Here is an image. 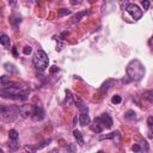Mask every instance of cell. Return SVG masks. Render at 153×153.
Returning <instances> with one entry per match:
<instances>
[{"instance_id": "37", "label": "cell", "mask_w": 153, "mask_h": 153, "mask_svg": "<svg viewBox=\"0 0 153 153\" xmlns=\"http://www.w3.org/2000/svg\"><path fill=\"white\" fill-rule=\"evenodd\" d=\"M148 136H149L151 139H153V129H152V130L149 131V135H148Z\"/></svg>"}, {"instance_id": "10", "label": "cell", "mask_w": 153, "mask_h": 153, "mask_svg": "<svg viewBox=\"0 0 153 153\" xmlns=\"http://www.w3.org/2000/svg\"><path fill=\"white\" fill-rule=\"evenodd\" d=\"M75 104H76V108L79 109V111H80V114H87V111H88V109H87V106L85 105V103L80 99V98H75Z\"/></svg>"}, {"instance_id": "13", "label": "cell", "mask_w": 153, "mask_h": 153, "mask_svg": "<svg viewBox=\"0 0 153 153\" xmlns=\"http://www.w3.org/2000/svg\"><path fill=\"white\" fill-rule=\"evenodd\" d=\"M73 135H74V137H75L76 142H78L80 146H82V145H84V137H82V134H81L79 130L74 129V130H73Z\"/></svg>"}, {"instance_id": "33", "label": "cell", "mask_w": 153, "mask_h": 153, "mask_svg": "<svg viewBox=\"0 0 153 153\" xmlns=\"http://www.w3.org/2000/svg\"><path fill=\"white\" fill-rule=\"evenodd\" d=\"M147 124H148L149 127H153V116H149V117L147 118Z\"/></svg>"}, {"instance_id": "8", "label": "cell", "mask_w": 153, "mask_h": 153, "mask_svg": "<svg viewBox=\"0 0 153 153\" xmlns=\"http://www.w3.org/2000/svg\"><path fill=\"white\" fill-rule=\"evenodd\" d=\"M32 118H33L35 121H41V120H43V118H44V110H43L41 106L36 105L35 109H33Z\"/></svg>"}, {"instance_id": "16", "label": "cell", "mask_w": 153, "mask_h": 153, "mask_svg": "<svg viewBox=\"0 0 153 153\" xmlns=\"http://www.w3.org/2000/svg\"><path fill=\"white\" fill-rule=\"evenodd\" d=\"M37 149H38L37 148V145L36 146H33V145H26V146H24L25 153H35Z\"/></svg>"}, {"instance_id": "21", "label": "cell", "mask_w": 153, "mask_h": 153, "mask_svg": "<svg viewBox=\"0 0 153 153\" xmlns=\"http://www.w3.org/2000/svg\"><path fill=\"white\" fill-rule=\"evenodd\" d=\"M18 131L16 130V129H11L10 131H8V136H10V140H17L18 139Z\"/></svg>"}, {"instance_id": "5", "label": "cell", "mask_w": 153, "mask_h": 153, "mask_svg": "<svg viewBox=\"0 0 153 153\" xmlns=\"http://www.w3.org/2000/svg\"><path fill=\"white\" fill-rule=\"evenodd\" d=\"M126 11L131 16V18L134 20H139L142 17V11L134 4H128L127 7H126Z\"/></svg>"}, {"instance_id": "2", "label": "cell", "mask_w": 153, "mask_h": 153, "mask_svg": "<svg viewBox=\"0 0 153 153\" xmlns=\"http://www.w3.org/2000/svg\"><path fill=\"white\" fill-rule=\"evenodd\" d=\"M145 74V68H143V65L139 61V60H133L128 63L127 66V75L129 76L130 80H134V81H139L142 79Z\"/></svg>"}, {"instance_id": "20", "label": "cell", "mask_w": 153, "mask_h": 153, "mask_svg": "<svg viewBox=\"0 0 153 153\" xmlns=\"http://www.w3.org/2000/svg\"><path fill=\"white\" fill-rule=\"evenodd\" d=\"M124 117H126L127 120H134V118H136V114H135L133 110H128V111L124 114Z\"/></svg>"}, {"instance_id": "22", "label": "cell", "mask_w": 153, "mask_h": 153, "mask_svg": "<svg viewBox=\"0 0 153 153\" xmlns=\"http://www.w3.org/2000/svg\"><path fill=\"white\" fill-rule=\"evenodd\" d=\"M143 97H145L146 99L153 102V90H151V91H146V92L143 93Z\"/></svg>"}, {"instance_id": "28", "label": "cell", "mask_w": 153, "mask_h": 153, "mask_svg": "<svg viewBox=\"0 0 153 153\" xmlns=\"http://www.w3.org/2000/svg\"><path fill=\"white\" fill-rule=\"evenodd\" d=\"M111 102H112L114 104H118V103H121V96H118V94H116L115 97H112V99H111Z\"/></svg>"}, {"instance_id": "24", "label": "cell", "mask_w": 153, "mask_h": 153, "mask_svg": "<svg viewBox=\"0 0 153 153\" xmlns=\"http://www.w3.org/2000/svg\"><path fill=\"white\" fill-rule=\"evenodd\" d=\"M87 13H88L87 11H82V12H78V13L75 14V17H74V19H75L76 22H79V20H80V19H81V18H82L84 16H86Z\"/></svg>"}, {"instance_id": "23", "label": "cell", "mask_w": 153, "mask_h": 153, "mask_svg": "<svg viewBox=\"0 0 153 153\" xmlns=\"http://www.w3.org/2000/svg\"><path fill=\"white\" fill-rule=\"evenodd\" d=\"M72 13V11L71 10H67V8H60L59 10V12H57V14L61 17V16H66V14H71Z\"/></svg>"}, {"instance_id": "38", "label": "cell", "mask_w": 153, "mask_h": 153, "mask_svg": "<svg viewBox=\"0 0 153 153\" xmlns=\"http://www.w3.org/2000/svg\"><path fill=\"white\" fill-rule=\"evenodd\" d=\"M98 153H104V152H103V151H99V152H98Z\"/></svg>"}, {"instance_id": "12", "label": "cell", "mask_w": 153, "mask_h": 153, "mask_svg": "<svg viewBox=\"0 0 153 153\" xmlns=\"http://www.w3.org/2000/svg\"><path fill=\"white\" fill-rule=\"evenodd\" d=\"M79 122L81 126H86V124H90L91 120H90V116L87 114H80V117H79Z\"/></svg>"}, {"instance_id": "1", "label": "cell", "mask_w": 153, "mask_h": 153, "mask_svg": "<svg viewBox=\"0 0 153 153\" xmlns=\"http://www.w3.org/2000/svg\"><path fill=\"white\" fill-rule=\"evenodd\" d=\"M0 94H1L2 98L25 100L27 98V96H29V91H27V88H25L23 85L18 84V82L8 81L6 85L1 86Z\"/></svg>"}, {"instance_id": "25", "label": "cell", "mask_w": 153, "mask_h": 153, "mask_svg": "<svg viewBox=\"0 0 153 153\" xmlns=\"http://www.w3.org/2000/svg\"><path fill=\"white\" fill-rule=\"evenodd\" d=\"M66 94H67V97H66V103H67V105H68V104L72 103V93H71L69 90H67V91H66Z\"/></svg>"}, {"instance_id": "19", "label": "cell", "mask_w": 153, "mask_h": 153, "mask_svg": "<svg viewBox=\"0 0 153 153\" xmlns=\"http://www.w3.org/2000/svg\"><path fill=\"white\" fill-rule=\"evenodd\" d=\"M20 22H22V18H20V16H18V14H13V16H12L11 23L13 24V26H17V25H18Z\"/></svg>"}, {"instance_id": "9", "label": "cell", "mask_w": 153, "mask_h": 153, "mask_svg": "<svg viewBox=\"0 0 153 153\" xmlns=\"http://www.w3.org/2000/svg\"><path fill=\"white\" fill-rule=\"evenodd\" d=\"M99 117H100V120H102L103 124L105 126V128L110 129V128L112 127V118L110 117V115H109V114H106V112H103V114H102Z\"/></svg>"}, {"instance_id": "32", "label": "cell", "mask_w": 153, "mask_h": 153, "mask_svg": "<svg viewBox=\"0 0 153 153\" xmlns=\"http://www.w3.org/2000/svg\"><path fill=\"white\" fill-rule=\"evenodd\" d=\"M7 81H10V80L6 78V75H2V76H1V86L6 85V82H7Z\"/></svg>"}, {"instance_id": "14", "label": "cell", "mask_w": 153, "mask_h": 153, "mask_svg": "<svg viewBox=\"0 0 153 153\" xmlns=\"http://www.w3.org/2000/svg\"><path fill=\"white\" fill-rule=\"evenodd\" d=\"M116 136H120V131H112V133H110V134L102 135V136H99V140H104V139H114V140H115Z\"/></svg>"}, {"instance_id": "7", "label": "cell", "mask_w": 153, "mask_h": 153, "mask_svg": "<svg viewBox=\"0 0 153 153\" xmlns=\"http://www.w3.org/2000/svg\"><path fill=\"white\" fill-rule=\"evenodd\" d=\"M91 130L92 131H94V133H97V134H99V133H102L103 131V129L105 128V126L103 124V122H102V120H100V117H97V118H94L93 120V122H92V124H91Z\"/></svg>"}, {"instance_id": "11", "label": "cell", "mask_w": 153, "mask_h": 153, "mask_svg": "<svg viewBox=\"0 0 153 153\" xmlns=\"http://www.w3.org/2000/svg\"><path fill=\"white\" fill-rule=\"evenodd\" d=\"M0 43H1V45H2L5 49H10L11 43H10V37H8L7 35L1 33V36H0Z\"/></svg>"}, {"instance_id": "36", "label": "cell", "mask_w": 153, "mask_h": 153, "mask_svg": "<svg viewBox=\"0 0 153 153\" xmlns=\"http://www.w3.org/2000/svg\"><path fill=\"white\" fill-rule=\"evenodd\" d=\"M12 49H13V54H14V56H17V49H16V47H13Z\"/></svg>"}, {"instance_id": "4", "label": "cell", "mask_w": 153, "mask_h": 153, "mask_svg": "<svg viewBox=\"0 0 153 153\" xmlns=\"http://www.w3.org/2000/svg\"><path fill=\"white\" fill-rule=\"evenodd\" d=\"M0 114H1V117L4 121L6 122H12L17 115L19 114V110L18 108L16 106H7V105H1L0 108Z\"/></svg>"}, {"instance_id": "34", "label": "cell", "mask_w": 153, "mask_h": 153, "mask_svg": "<svg viewBox=\"0 0 153 153\" xmlns=\"http://www.w3.org/2000/svg\"><path fill=\"white\" fill-rule=\"evenodd\" d=\"M55 72H59V67H56V66H53V67L50 68V73H55Z\"/></svg>"}, {"instance_id": "29", "label": "cell", "mask_w": 153, "mask_h": 153, "mask_svg": "<svg viewBox=\"0 0 153 153\" xmlns=\"http://www.w3.org/2000/svg\"><path fill=\"white\" fill-rule=\"evenodd\" d=\"M131 149H133L134 153H139V152H141V148H140V145H139V143H134V146L131 147Z\"/></svg>"}, {"instance_id": "26", "label": "cell", "mask_w": 153, "mask_h": 153, "mask_svg": "<svg viewBox=\"0 0 153 153\" xmlns=\"http://www.w3.org/2000/svg\"><path fill=\"white\" fill-rule=\"evenodd\" d=\"M139 145H140L141 152H142V151H145V152H147V151H148V145H147V142H146L145 140H143V141H142L141 143H139Z\"/></svg>"}, {"instance_id": "31", "label": "cell", "mask_w": 153, "mask_h": 153, "mask_svg": "<svg viewBox=\"0 0 153 153\" xmlns=\"http://www.w3.org/2000/svg\"><path fill=\"white\" fill-rule=\"evenodd\" d=\"M149 1H147V0H143L142 1V6H143V10H148L149 8Z\"/></svg>"}, {"instance_id": "27", "label": "cell", "mask_w": 153, "mask_h": 153, "mask_svg": "<svg viewBox=\"0 0 153 153\" xmlns=\"http://www.w3.org/2000/svg\"><path fill=\"white\" fill-rule=\"evenodd\" d=\"M31 51H32V48H31L30 45H25V47H24V49H23V53H24L25 55L31 54Z\"/></svg>"}, {"instance_id": "15", "label": "cell", "mask_w": 153, "mask_h": 153, "mask_svg": "<svg viewBox=\"0 0 153 153\" xmlns=\"http://www.w3.org/2000/svg\"><path fill=\"white\" fill-rule=\"evenodd\" d=\"M8 148H10V151H17L18 148H19V143L17 142V140H10V142H8Z\"/></svg>"}, {"instance_id": "35", "label": "cell", "mask_w": 153, "mask_h": 153, "mask_svg": "<svg viewBox=\"0 0 153 153\" xmlns=\"http://www.w3.org/2000/svg\"><path fill=\"white\" fill-rule=\"evenodd\" d=\"M48 153H59V149H57V148H54V149H51V151H49Z\"/></svg>"}, {"instance_id": "30", "label": "cell", "mask_w": 153, "mask_h": 153, "mask_svg": "<svg viewBox=\"0 0 153 153\" xmlns=\"http://www.w3.org/2000/svg\"><path fill=\"white\" fill-rule=\"evenodd\" d=\"M75 151H76L75 145H74V143H71V145L68 146V153H75Z\"/></svg>"}, {"instance_id": "39", "label": "cell", "mask_w": 153, "mask_h": 153, "mask_svg": "<svg viewBox=\"0 0 153 153\" xmlns=\"http://www.w3.org/2000/svg\"><path fill=\"white\" fill-rule=\"evenodd\" d=\"M152 43H153V37H152Z\"/></svg>"}, {"instance_id": "17", "label": "cell", "mask_w": 153, "mask_h": 153, "mask_svg": "<svg viewBox=\"0 0 153 153\" xmlns=\"http://www.w3.org/2000/svg\"><path fill=\"white\" fill-rule=\"evenodd\" d=\"M4 66H5V69H6L7 72H10V73H14V74L18 73V69H17L13 65H11V63H5Z\"/></svg>"}, {"instance_id": "3", "label": "cell", "mask_w": 153, "mask_h": 153, "mask_svg": "<svg viewBox=\"0 0 153 153\" xmlns=\"http://www.w3.org/2000/svg\"><path fill=\"white\" fill-rule=\"evenodd\" d=\"M32 62H33V66L36 67L37 71L43 72L48 67V63H49V59H48L47 53L42 49H38L32 57Z\"/></svg>"}, {"instance_id": "6", "label": "cell", "mask_w": 153, "mask_h": 153, "mask_svg": "<svg viewBox=\"0 0 153 153\" xmlns=\"http://www.w3.org/2000/svg\"><path fill=\"white\" fill-rule=\"evenodd\" d=\"M33 109H35V106L31 105V104H23V105H19V106H18L19 115H22V117H24V118L32 117Z\"/></svg>"}, {"instance_id": "18", "label": "cell", "mask_w": 153, "mask_h": 153, "mask_svg": "<svg viewBox=\"0 0 153 153\" xmlns=\"http://www.w3.org/2000/svg\"><path fill=\"white\" fill-rule=\"evenodd\" d=\"M114 84V80L112 79H109V80H106L103 85H102V87H100V90L102 91H106V90H109L110 87H111V85Z\"/></svg>"}]
</instances>
